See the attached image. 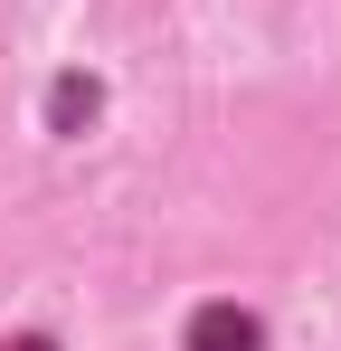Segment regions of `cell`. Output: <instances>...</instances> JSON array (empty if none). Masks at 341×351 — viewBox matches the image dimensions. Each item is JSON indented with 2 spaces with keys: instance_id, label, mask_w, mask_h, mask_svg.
I'll use <instances>...</instances> for the list:
<instances>
[{
  "instance_id": "cell-1",
  "label": "cell",
  "mask_w": 341,
  "mask_h": 351,
  "mask_svg": "<svg viewBox=\"0 0 341 351\" xmlns=\"http://www.w3.org/2000/svg\"><path fill=\"white\" fill-rule=\"evenodd\" d=\"M190 351H266V332H256V313H237V304H209V313L190 323Z\"/></svg>"
},
{
  "instance_id": "cell-2",
  "label": "cell",
  "mask_w": 341,
  "mask_h": 351,
  "mask_svg": "<svg viewBox=\"0 0 341 351\" xmlns=\"http://www.w3.org/2000/svg\"><path fill=\"white\" fill-rule=\"evenodd\" d=\"M10 351H48V342H10Z\"/></svg>"
}]
</instances>
